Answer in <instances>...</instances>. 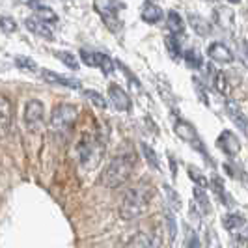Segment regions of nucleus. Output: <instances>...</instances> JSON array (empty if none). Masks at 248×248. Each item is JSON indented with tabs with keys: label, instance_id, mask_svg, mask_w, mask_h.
<instances>
[{
	"label": "nucleus",
	"instance_id": "f257e3e1",
	"mask_svg": "<svg viewBox=\"0 0 248 248\" xmlns=\"http://www.w3.org/2000/svg\"><path fill=\"white\" fill-rule=\"evenodd\" d=\"M151 198H153V188L148 183H140V185L129 188L122 198V203H120V217L124 220L140 218L144 213L148 211Z\"/></svg>",
	"mask_w": 248,
	"mask_h": 248
},
{
	"label": "nucleus",
	"instance_id": "f03ea898",
	"mask_svg": "<svg viewBox=\"0 0 248 248\" xmlns=\"http://www.w3.org/2000/svg\"><path fill=\"white\" fill-rule=\"evenodd\" d=\"M135 162H137V157L135 153H122L118 157H114L107 168L103 170V174L99 177V183L107 188H118L124 183L129 181V177L133 174V168H135Z\"/></svg>",
	"mask_w": 248,
	"mask_h": 248
},
{
	"label": "nucleus",
	"instance_id": "7ed1b4c3",
	"mask_svg": "<svg viewBox=\"0 0 248 248\" xmlns=\"http://www.w3.org/2000/svg\"><path fill=\"white\" fill-rule=\"evenodd\" d=\"M77 108L69 103H62L58 105L54 110H52V116H50V129L52 133L56 135H67L71 129H73L75 122H77Z\"/></svg>",
	"mask_w": 248,
	"mask_h": 248
},
{
	"label": "nucleus",
	"instance_id": "20e7f679",
	"mask_svg": "<svg viewBox=\"0 0 248 248\" xmlns=\"http://www.w3.org/2000/svg\"><path fill=\"white\" fill-rule=\"evenodd\" d=\"M174 131H175V135L181 138V140H185L186 144H190L196 151L202 153V157H203V159H207V161H209V164H213L211 157H209V151L203 148V144H202V140H200L196 129L188 124V122L177 118V120L174 122Z\"/></svg>",
	"mask_w": 248,
	"mask_h": 248
},
{
	"label": "nucleus",
	"instance_id": "39448f33",
	"mask_svg": "<svg viewBox=\"0 0 248 248\" xmlns=\"http://www.w3.org/2000/svg\"><path fill=\"white\" fill-rule=\"evenodd\" d=\"M43 114H45V108H43V103L37 99H32L26 103L25 107V125L28 127V131L32 133H37L43 125Z\"/></svg>",
	"mask_w": 248,
	"mask_h": 248
},
{
	"label": "nucleus",
	"instance_id": "423d86ee",
	"mask_svg": "<svg viewBox=\"0 0 248 248\" xmlns=\"http://www.w3.org/2000/svg\"><path fill=\"white\" fill-rule=\"evenodd\" d=\"M93 8L95 12L101 13L103 17V23L110 28V32H116L118 30V6L114 0H93Z\"/></svg>",
	"mask_w": 248,
	"mask_h": 248
},
{
	"label": "nucleus",
	"instance_id": "0eeeda50",
	"mask_svg": "<svg viewBox=\"0 0 248 248\" xmlns=\"http://www.w3.org/2000/svg\"><path fill=\"white\" fill-rule=\"evenodd\" d=\"M78 157H80V162H82V164L93 166L103 155H101L99 146H97L90 137H84L82 138V142L78 144Z\"/></svg>",
	"mask_w": 248,
	"mask_h": 248
},
{
	"label": "nucleus",
	"instance_id": "6e6552de",
	"mask_svg": "<svg viewBox=\"0 0 248 248\" xmlns=\"http://www.w3.org/2000/svg\"><path fill=\"white\" fill-rule=\"evenodd\" d=\"M162 235L159 232H140L131 237L125 248H161Z\"/></svg>",
	"mask_w": 248,
	"mask_h": 248
},
{
	"label": "nucleus",
	"instance_id": "1a4fd4ad",
	"mask_svg": "<svg viewBox=\"0 0 248 248\" xmlns=\"http://www.w3.org/2000/svg\"><path fill=\"white\" fill-rule=\"evenodd\" d=\"M108 97H110V103L114 105L116 110H131V97L127 95V92H125L124 88H120L118 84H110L108 86Z\"/></svg>",
	"mask_w": 248,
	"mask_h": 248
},
{
	"label": "nucleus",
	"instance_id": "9d476101",
	"mask_svg": "<svg viewBox=\"0 0 248 248\" xmlns=\"http://www.w3.org/2000/svg\"><path fill=\"white\" fill-rule=\"evenodd\" d=\"M217 146H218L220 151L226 153L228 157H235L237 153L241 151V142L237 140V137L232 131H222L218 140H217Z\"/></svg>",
	"mask_w": 248,
	"mask_h": 248
},
{
	"label": "nucleus",
	"instance_id": "9b49d317",
	"mask_svg": "<svg viewBox=\"0 0 248 248\" xmlns=\"http://www.w3.org/2000/svg\"><path fill=\"white\" fill-rule=\"evenodd\" d=\"M207 56L217 63H232L233 60H235V58H233V52L230 50V47H226V45L220 43V41H215V43L209 45Z\"/></svg>",
	"mask_w": 248,
	"mask_h": 248
},
{
	"label": "nucleus",
	"instance_id": "f8f14e48",
	"mask_svg": "<svg viewBox=\"0 0 248 248\" xmlns=\"http://www.w3.org/2000/svg\"><path fill=\"white\" fill-rule=\"evenodd\" d=\"M41 77L47 82H50V84H60V86H65V88H73V90L80 88V80L71 78V77H65V75L54 73V71H49V69H41Z\"/></svg>",
	"mask_w": 248,
	"mask_h": 248
},
{
	"label": "nucleus",
	"instance_id": "ddd939ff",
	"mask_svg": "<svg viewBox=\"0 0 248 248\" xmlns=\"http://www.w3.org/2000/svg\"><path fill=\"white\" fill-rule=\"evenodd\" d=\"M12 118H13V108L12 101L4 95H0V135L4 137L10 127H12Z\"/></svg>",
	"mask_w": 248,
	"mask_h": 248
},
{
	"label": "nucleus",
	"instance_id": "4468645a",
	"mask_svg": "<svg viewBox=\"0 0 248 248\" xmlns=\"http://www.w3.org/2000/svg\"><path fill=\"white\" fill-rule=\"evenodd\" d=\"M207 71H209V80H211V84L215 86V90H217L218 93H222V95H228V93H230V84H228L226 73L217 71L211 63L207 65Z\"/></svg>",
	"mask_w": 248,
	"mask_h": 248
},
{
	"label": "nucleus",
	"instance_id": "2eb2a0df",
	"mask_svg": "<svg viewBox=\"0 0 248 248\" xmlns=\"http://www.w3.org/2000/svg\"><path fill=\"white\" fill-rule=\"evenodd\" d=\"M162 17H164V12H162L157 4H153L151 0L144 4V8H142V21H144V23H148V25H157Z\"/></svg>",
	"mask_w": 248,
	"mask_h": 248
},
{
	"label": "nucleus",
	"instance_id": "dca6fc26",
	"mask_svg": "<svg viewBox=\"0 0 248 248\" xmlns=\"http://www.w3.org/2000/svg\"><path fill=\"white\" fill-rule=\"evenodd\" d=\"M226 110L230 114L232 122L241 129V133L247 135V116H245V112L239 108V105L233 103V101H228V103H226Z\"/></svg>",
	"mask_w": 248,
	"mask_h": 248
},
{
	"label": "nucleus",
	"instance_id": "f3484780",
	"mask_svg": "<svg viewBox=\"0 0 248 248\" xmlns=\"http://www.w3.org/2000/svg\"><path fill=\"white\" fill-rule=\"evenodd\" d=\"M188 25H190V28L202 37H205L211 34V26H209V23H207L202 15H198V13H188Z\"/></svg>",
	"mask_w": 248,
	"mask_h": 248
},
{
	"label": "nucleus",
	"instance_id": "a211bd4d",
	"mask_svg": "<svg viewBox=\"0 0 248 248\" xmlns=\"http://www.w3.org/2000/svg\"><path fill=\"white\" fill-rule=\"evenodd\" d=\"M25 25L32 34L45 37V39H52V30H50L45 23H41V21H37V19H26Z\"/></svg>",
	"mask_w": 248,
	"mask_h": 248
},
{
	"label": "nucleus",
	"instance_id": "6ab92c4d",
	"mask_svg": "<svg viewBox=\"0 0 248 248\" xmlns=\"http://www.w3.org/2000/svg\"><path fill=\"white\" fill-rule=\"evenodd\" d=\"M222 224L228 232H237V230H243L247 220L241 217V215H235V213H226L222 217Z\"/></svg>",
	"mask_w": 248,
	"mask_h": 248
},
{
	"label": "nucleus",
	"instance_id": "aec40b11",
	"mask_svg": "<svg viewBox=\"0 0 248 248\" xmlns=\"http://www.w3.org/2000/svg\"><path fill=\"white\" fill-rule=\"evenodd\" d=\"M192 194H194V200H196V205L200 207V211L203 213V215H211V202H209L207 194H205V188L194 186Z\"/></svg>",
	"mask_w": 248,
	"mask_h": 248
},
{
	"label": "nucleus",
	"instance_id": "412c9836",
	"mask_svg": "<svg viewBox=\"0 0 248 248\" xmlns=\"http://www.w3.org/2000/svg\"><path fill=\"white\" fill-rule=\"evenodd\" d=\"M166 26H168V30L172 34H181L185 30V23H183L181 15L177 12H174V10L168 12V15H166Z\"/></svg>",
	"mask_w": 248,
	"mask_h": 248
},
{
	"label": "nucleus",
	"instance_id": "4be33fe9",
	"mask_svg": "<svg viewBox=\"0 0 248 248\" xmlns=\"http://www.w3.org/2000/svg\"><path fill=\"white\" fill-rule=\"evenodd\" d=\"M36 19L37 21H41V23H56L58 21V15H56V12L52 10V8H49V6H43V4H39L36 10Z\"/></svg>",
	"mask_w": 248,
	"mask_h": 248
},
{
	"label": "nucleus",
	"instance_id": "5701e85b",
	"mask_svg": "<svg viewBox=\"0 0 248 248\" xmlns=\"http://www.w3.org/2000/svg\"><path fill=\"white\" fill-rule=\"evenodd\" d=\"M211 186L215 188V192H217V196L222 200V203L224 205H232V196L226 192V188H224V183H222V179L218 177V175H213L211 177Z\"/></svg>",
	"mask_w": 248,
	"mask_h": 248
},
{
	"label": "nucleus",
	"instance_id": "b1692460",
	"mask_svg": "<svg viewBox=\"0 0 248 248\" xmlns=\"http://www.w3.org/2000/svg\"><path fill=\"white\" fill-rule=\"evenodd\" d=\"M183 58H185V63L188 67H192V69H200L202 65H203V60H202V54H200L196 49H188L183 54Z\"/></svg>",
	"mask_w": 248,
	"mask_h": 248
},
{
	"label": "nucleus",
	"instance_id": "393cba45",
	"mask_svg": "<svg viewBox=\"0 0 248 248\" xmlns=\"http://www.w3.org/2000/svg\"><path fill=\"white\" fill-rule=\"evenodd\" d=\"M54 56H56L58 60H62L63 65H67L69 69H73V71L78 69V62H77L75 54H71L69 50H56V52H54Z\"/></svg>",
	"mask_w": 248,
	"mask_h": 248
},
{
	"label": "nucleus",
	"instance_id": "a878e982",
	"mask_svg": "<svg viewBox=\"0 0 248 248\" xmlns=\"http://www.w3.org/2000/svg\"><path fill=\"white\" fill-rule=\"evenodd\" d=\"M97 67H101V71L105 75H110L114 71V67H116V63H114L110 56H107L103 52H97Z\"/></svg>",
	"mask_w": 248,
	"mask_h": 248
},
{
	"label": "nucleus",
	"instance_id": "bb28decb",
	"mask_svg": "<svg viewBox=\"0 0 248 248\" xmlns=\"http://www.w3.org/2000/svg\"><path fill=\"white\" fill-rule=\"evenodd\" d=\"M140 148H142V153H144L146 161L149 162V166H151L153 170H159V168H161V164H159V157H157V153L149 148L148 144H140Z\"/></svg>",
	"mask_w": 248,
	"mask_h": 248
},
{
	"label": "nucleus",
	"instance_id": "cd10ccee",
	"mask_svg": "<svg viewBox=\"0 0 248 248\" xmlns=\"http://www.w3.org/2000/svg\"><path fill=\"white\" fill-rule=\"evenodd\" d=\"M188 177L194 181L196 186H202V188H207L209 186V181L205 179V175L202 174L198 168H194V166H188Z\"/></svg>",
	"mask_w": 248,
	"mask_h": 248
},
{
	"label": "nucleus",
	"instance_id": "c85d7f7f",
	"mask_svg": "<svg viewBox=\"0 0 248 248\" xmlns=\"http://www.w3.org/2000/svg\"><path fill=\"white\" fill-rule=\"evenodd\" d=\"M84 97L92 101V103H93L97 108H101V110L107 108V101H105V97L101 95L99 92H95V90H84Z\"/></svg>",
	"mask_w": 248,
	"mask_h": 248
},
{
	"label": "nucleus",
	"instance_id": "c756f323",
	"mask_svg": "<svg viewBox=\"0 0 248 248\" xmlns=\"http://www.w3.org/2000/svg\"><path fill=\"white\" fill-rule=\"evenodd\" d=\"M164 43H166V50L170 52V56H172V58H179V56H181V45H179L177 37L168 36L166 39H164Z\"/></svg>",
	"mask_w": 248,
	"mask_h": 248
},
{
	"label": "nucleus",
	"instance_id": "7c9ffc66",
	"mask_svg": "<svg viewBox=\"0 0 248 248\" xmlns=\"http://www.w3.org/2000/svg\"><path fill=\"white\" fill-rule=\"evenodd\" d=\"M164 218H166V226H168V233H170V239L174 241L175 233H177V222H175L174 213L170 211V209H166V211H164Z\"/></svg>",
	"mask_w": 248,
	"mask_h": 248
},
{
	"label": "nucleus",
	"instance_id": "2f4dec72",
	"mask_svg": "<svg viewBox=\"0 0 248 248\" xmlns=\"http://www.w3.org/2000/svg\"><path fill=\"white\" fill-rule=\"evenodd\" d=\"M164 192H166V196H168V202H170V205L174 207L175 211L181 207V200H179V194L175 192L174 188L170 185H164Z\"/></svg>",
	"mask_w": 248,
	"mask_h": 248
},
{
	"label": "nucleus",
	"instance_id": "473e14b6",
	"mask_svg": "<svg viewBox=\"0 0 248 248\" xmlns=\"http://www.w3.org/2000/svg\"><path fill=\"white\" fill-rule=\"evenodd\" d=\"M185 245H186V248H200L198 233H196L192 228H186V232H185Z\"/></svg>",
	"mask_w": 248,
	"mask_h": 248
},
{
	"label": "nucleus",
	"instance_id": "72a5a7b5",
	"mask_svg": "<svg viewBox=\"0 0 248 248\" xmlns=\"http://www.w3.org/2000/svg\"><path fill=\"white\" fill-rule=\"evenodd\" d=\"M0 30H4L6 34H13L17 30V23L13 21L12 17L4 15V17H0Z\"/></svg>",
	"mask_w": 248,
	"mask_h": 248
},
{
	"label": "nucleus",
	"instance_id": "f704fd0d",
	"mask_svg": "<svg viewBox=\"0 0 248 248\" xmlns=\"http://www.w3.org/2000/svg\"><path fill=\"white\" fill-rule=\"evenodd\" d=\"M80 58H82V62L86 63V65H90V67H97V52L82 49L80 50Z\"/></svg>",
	"mask_w": 248,
	"mask_h": 248
},
{
	"label": "nucleus",
	"instance_id": "c9c22d12",
	"mask_svg": "<svg viewBox=\"0 0 248 248\" xmlns=\"http://www.w3.org/2000/svg\"><path fill=\"white\" fill-rule=\"evenodd\" d=\"M15 63H17V67H21V69H26V71H36V62H34L32 58L17 56V58H15Z\"/></svg>",
	"mask_w": 248,
	"mask_h": 248
},
{
	"label": "nucleus",
	"instance_id": "e433bc0d",
	"mask_svg": "<svg viewBox=\"0 0 248 248\" xmlns=\"http://www.w3.org/2000/svg\"><path fill=\"white\" fill-rule=\"evenodd\" d=\"M194 86H196V93L200 95V99H202V103H209V99H207V93H205V88L202 86V82H200L198 78H194Z\"/></svg>",
	"mask_w": 248,
	"mask_h": 248
},
{
	"label": "nucleus",
	"instance_id": "4c0bfd02",
	"mask_svg": "<svg viewBox=\"0 0 248 248\" xmlns=\"http://www.w3.org/2000/svg\"><path fill=\"white\" fill-rule=\"evenodd\" d=\"M170 166H172V175H177V164H175L174 162V159H172V157H170Z\"/></svg>",
	"mask_w": 248,
	"mask_h": 248
},
{
	"label": "nucleus",
	"instance_id": "58836bf2",
	"mask_svg": "<svg viewBox=\"0 0 248 248\" xmlns=\"http://www.w3.org/2000/svg\"><path fill=\"white\" fill-rule=\"evenodd\" d=\"M230 2H232V4H239V2H241V0H230Z\"/></svg>",
	"mask_w": 248,
	"mask_h": 248
}]
</instances>
